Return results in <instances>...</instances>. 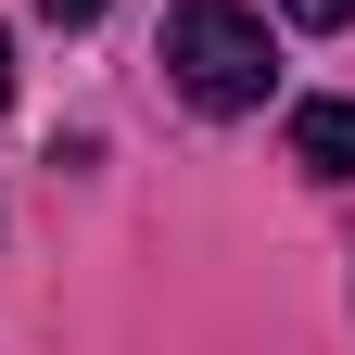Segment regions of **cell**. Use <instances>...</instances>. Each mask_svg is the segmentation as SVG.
I'll return each mask as SVG.
<instances>
[{
  "label": "cell",
  "mask_w": 355,
  "mask_h": 355,
  "mask_svg": "<svg viewBox=\"0 0 355 355\" xmlns=\"http://www.w3.org/2000/svg\"><path fill=\"white\" fill-rule=\"evenodd\" d=\"M165 76L191 89L203 114H254L279 64H266V26L241 13V0H178L165 13Z\"/></svg>",
  "instance_id": "obj_1"
},
{
  "label": "cell",
  "mask_w": 355,
  "mask_h": 355,
  "mask_svg": "<svg viewBox=\"0 0 355 355\" xmlns=\"http://www.w3.org/2000/svg\"><path fill=\"white\" fill-rule=\"evenodd\" d=\"M292 165L304 178H355V102H292Z\"/></svg>",
  "instance_id": "obj_2"
},
{
  "label": "cell",
  "mask_w": 355,
  "mask_h": 355,
  "mask_svg": "<svg viewBox=\"0 0 355 355\" xmlns=\"http://www.w3.org/2000/svg\"><path fill=\"white\" fill-rule=\"evenodd\" d=\"M292 26H355V0H292Z\"/></svg>",
  "instance_id": "obj_3"
},
{
  "label": "cell",
  "mask_w": 355,
  "mask_h": 355,
  "mask_svg": "<svg viewBox=\"0 0 355 355\" xmlns=\"http://www.w3.org/2000/svg\"><path fill=\"white\" fill-rule=\"evenodd\" d=\"M38 13H51V26H102V0H38Z\"/></svg>",
  "instance_id": "obj_4"
},
{
  "label": "cell",
  "mask_w": 355,
  "mask_h": 355,
  "mask_svg": "<svg viewBox=\"0 0 355 355\" xmlns=\"http://www.w3.org/2000/svg\"><path fill=\"white\" fill-rule=\"evenodd\" d=\"M0 102H13V38H0Z\"/></svg>",
  "instance_id": "obj_5"
}]
</instances>
